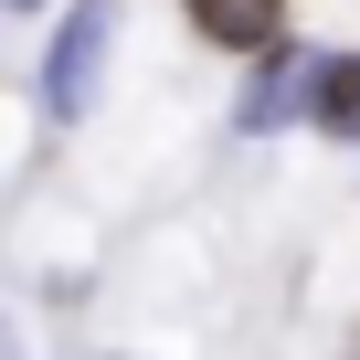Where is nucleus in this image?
Listing matches in <instances>:
<instances>
[{
    "mask_svg": "<svg viewBox=\"0 0 360 360\" xmlns=\"http://www.w3.org/2000/svg\"><path fill=\"white\" fill-rule=\"evenodd\" d=\"M191 22H202L212 43H244V53H265V43L286 32V0H191Z\"/></svg>",
    "mask_w": 360,
    "mask_h": 360,
    "instance_id": "nucleus-2",
    "label": "nucleus"
},
{
    "mask_svg": "<svg viewBox=\"0 0 360 360\" xmlns=\"http://www.w3.org/2000/svg\"><path fill=\"white\" fill-rule=\"evenodd\" d=\"M22 11H32V0H22Z\"/></svg>",
    "mask_w": 360,
    "mask_h": 360,
    "instance_id": "nucleus-5",
    "label": "nucleus"
},
{
    "mask_svg": "<svg viewBox=\"0 0 360 360\" xmlns=\"http://www.w3.org/2000/svg\"><path fill=\"white\" fill-rule=\"evenodd\" d=\"M349 360H360V349H349Z\"/></svg>",
    "mask_w": 360,
    "mask_h": 360,
    "instance_id": "nucleus-6",
    "label": "nucleus"
},
{
    "mask_svg": "<svg viewBox=\"0 0 360 360\" xmlns=\"http://www.w3.org/2000/svg\"><path fill=\"white\" fill-rule=\"evenodd\" d=\"M106 43H117L106 0H85V11L53 32V64H43V106H53V117H85V106H96V64H106Z\"/></svg>",
    "mask_w": 360,
    "mask_h": 360,
    "instance_id": "nucleus-1",
    "label": "nucleus"
},
{
    "mask_svg": "<svg viewBox=\"0 0 360 360\" xmlns=\"http://www.w3.org/2000/svg\"><path fill=\"white\" fill-rule=\"evenodd\" d=\"M307 85H318V75H307V53H276V75H265V85H255V106H244V117H255V127H265V117H286V106H297V96H307Z\"/></svg>",
    "mask_w": 360,
    "mask_h": 360,
    "instance_id": "nucleus-3",
    "label": "nucleus"
},
{
    "mask_svg": "<svg viewBox=\"0 0 360 360\" xmlns=\"http://www.w3.org/2000/svg\"><path fill=\"white\" fill-rule=\"evenodd\" d=\"M307 106H318L328 127H360V64H318V85H307Z\"/></svg>",
    "mask_w": 360,
    "mask_h": 360,
    "instance_id": "nucleus-4",
    "label": "nucleus"
}]
</instances>
